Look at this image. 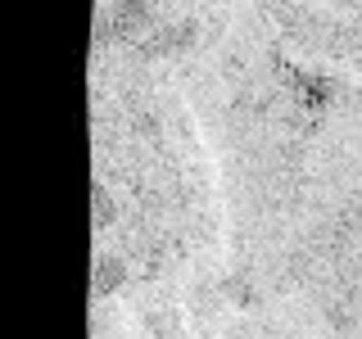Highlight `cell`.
Listing matches in <instances>:
<instances>
[{
  "mask_svg": "<svg viewBox=\"0 0 362 339\" xmlns=\"http://www.w3.org/2000/svg\"><path fill=\"white\" fill-rule=\"evenodd\" d=\"M123 281V262H95V290H113V285Z\"/></svg>",
  "mask_w": 362,
  "mask_h": 339,
  "instance_id": "1",
  "label": "cell"
},
{
  "mask_svg": "<svg viewBox=\"0 0 362 339\" xmlns=\"http://www.w3.org/2000/svg\"><path fill=\"white\" fill-rule=\"evenodd\" d=\"M104 217H113V199L104 195V186H95V226H104Z\"/></svg>",
  "mask_w": 362,
  "mask_h": 339,
  "instance_id": "2",
  "label": "cell"
}]
</instances>
